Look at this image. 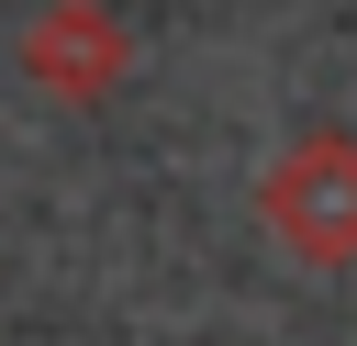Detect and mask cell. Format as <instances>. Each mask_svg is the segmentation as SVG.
Returning a JSON list of instances; mask_svg holds the SVG:
<instances>
[{
  "label": "cell",
  "instance_id": "obj_1",
  "mask_svg": "<svg viewBox=\"0 0 357 346\" xmlns=\"http://www.w3.org/2000/svg\"><path fill=\"white\" fill-rule=\"evenodd\" d=\"M257 223L290 268H357V134H290L257 179Z\"/></svg>",
  "mask_w": 357,
  "mask_h": 346
},
{
  "label": "cell",
  "instance_id": "obj_2",
  "mask_svg": "<svg viewBox=\"0 0 357 346\" xmlns=\"http://www.w3.org/2000/svg\"><path fill=\"white\" fill-rule=\"evenodd\" d=\"M11 56H22V78H33L45 100H67V112H100V100L134 78V33H123L112 0H45Z\"/></svg>",
  "mask_w": 357,
  "mask_h": 346
}]
</instances>
